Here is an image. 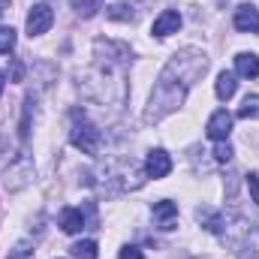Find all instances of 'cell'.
I'll use <instances>...</instances> for the list:
<instances>
[{"mask_svg":"<svg viewBox=\"0 0 259 259\" xmlns=\"http://www.w3.org/2000/svg\"><path fill=\"white\" fill-rule=\"evenodd\" d=\"M208 69V58L199 52V49H184L178 55L169 58V64L163 66L157 84H154V94H151V103H148V121H163L166 115H172L187 91L196 84V78Z\"/></svg>","mask_w":259,"mask_h":259,"instance_id":"cell-1","label":"cell"},{"mask_svg":"<svg viewBox=\"0 0 259 259\" xmlns=\"http://www.w3.org/2000/svg\"><path fill=\"white\" fill-rule=\"evenodd\" d=\"M69 142L81 151V154H97L100 151V142H103V133L94 127L84 112H72V130H69Z\"/></svg>","mask_w":259,"mask_h":259,"instance_id":"cell-2","label":"cell"},{"mask_svg":"<svg viewBox=\"0 0 259 259\" xmlns=\"http://www.w3.org/2000/svg\"><path fill=\"white\" fill-rule=\"evenodd\" d=\"M30 178H33V160H30L27 154H21L15 163H9V172H6V187H9V190L27 187Z\"/></svg>","mask_w":259,"mask_h":259,"instance_id":"cell-3","label":"cell"},{"mask_svg":"<svg viewBox=\"0 0 259 259\" xmlns=\"http://www.w3.org/2000/svg\"><path fill=\"white\" fill-rule=\"evenodd\" d=\"M52 24H55V9L49 3H36L30 9V15H27V33L30 36H42Z\"/></svg>","mask_w":259,"mask_h":259,"instance_id":"cell-4","label":"cell"},{"mask_svg":"<svg viewBox=\"0 0 259 259\" xmlns=\"http://www.w3.org/2000/svg\"><path fill=\"white\" fill-rule=\"evenodd\" d=\"M178 27H181V12H175V9H163V12L154 18L151 33H154L157 39H166V36L178 33Z\"/></svg>","mask_w":259,"mask_h":259,"instance_id":"cell-5","label":"cell"},{"mask_svg":"<svg viewBox=\"0 0 259 259\" xmlns=\"http://www.w3.org/2000/svg\"><path fill=\"white\" fill-rule=\"evenodd\" d=\"M169 172H172V157L163 148H154L145 160V175L148 178H166Z\"/></svg>","mask_w":259,"mask_h":259,"instance_id":"cell-6","label":"cell"},{"mask_svg":"<svg viewBox=\"0 0 259 259\" xmlns=\"http://www.w3.org/2000/svg\"><path fill=\"white\" fill-rule=\"evenodd\" d=\"M208 139H214V142H226V136L232 133V115L226 112V109H220V112H214L211 118H208Z\"/></svg>","mask_w":259,"mask_h":259,"instance_id":"cell-7","label":"cell"},{"mask_svg":"<svg viewBox=\"0 0 259 259\" xmlns=\"http://www.w3.org/2000/svg\"><path fill=\"white\" fill-rule=\"evenodd\" d=\"M235 27L241 33H259V9L250 3H241L235 9Z\"/></svg>","mask_w":259,"mask_h":259,"instance_id":"cell-8","label":"cell"},{"mask_svg":"<svg viewBox=\"0 0 259 259\" xmlns=\"http://www.w3.org/2000/svg\"><path fill=\"white\" fill-rule=\"evenodd\" d=\"M154 220H157L160 229H175V223H178V205L169 202V199L157 202L154 205Z\"/></svg>","mask_w":259,"mask_h":259,"instance_id":"cell-9","label":"cell"},{"mask_svg":"<svg viewBox=\"0 0 259 259\" xmlns=\"http://www.w3.org/2000/svg\"><path fill=\"white\" fill-rule=\"evenodd\" d=\"M235 72L244 78H259V58L253 52H241L235 55Z\"/></svg>","mask_w":259,"mask_h":259,"instance_id":"cell-10","label":"cell"},{"mask_svg":"<svg viewBox=\"0 0 259 259\" xmlns=\"http://www.w3.org/2000/svg\"><path fill=\"white\" fill-rule=\"evenodd\" d=\"M61 229H64L66 235H75V232L84 229V217H81L78 208H64L61 211Z\"/></svg>","mask_w":259,"mask_h":259,"instance_id":"cell-11","label":"cell"},{"mask_svg":"<svg viewBox=\"0 0 259 259\" xmlns=\"http://www.w3.org/2000/svg\"><path fill=\"white\" fill-rule=\"evenodd\" d=\"M217 97L220 100H232L235 97V91H238V81H235V72H220L217 75Z\"/></svg>","mask_w":259,"mask_h":259,"instance_id":"cell-12","label":"cell"},{"mask_svg":"<svg viewBox=\"0 0 259 259\" xmlns=\"http://www.w3.org/2000/svg\"><path fill=\"white\" fill-rule=\"evenodd\" d=\"M72 3V9L81 15V18H91V15H97L100 9H103V0H69Z\"/></svg>","mask_w":259,"mask_h":259,"instance_id":"cell-13","label":"cell"},{"mask_svg":"<svg viewBox=\"0 0 259 259\" xmlns=\"http://www.w3.org/2000/svg\"><path fill=\"white\" fill-rule=\"evenodd\" d=\"M69 250L72 259H97V241H75Z\"/></svg>","mask_w":259,"mask_h":259,"instance_id":"cell-14","label":"cell"},{"mask_svg":"<svg viewBox=\"0 0 259 259\" xmlns=\"http://www.w3.org/2000/svg\"><path fill=\"white\" fill-rule=\"evenodd\" d=\"M106 15L112 21H133V9H130L127 3H109L106 6Z\"/></svg>","mask_w":259,"mask_h":259,"instance_id":"cell-15","label":"cell"},{"mask_svg":"<svg viewBox=\"0 0 259 259\" xmlns=\"http://www.w3.org/2000/svg\"><path fill=\"white\" fill-rule=\"evenodd\" d=\"M238 118H259V94L244 97V103L238 106Z\"/></svg>","mask_w":259,"mask_h":259,"instance_id":"cell-16","label":"cell"},{"mask_svg":"<svg viewBox=\"0 0 259 259\" xmlns=\"http://www.w3.org/2000/svg\"><path fill=\"white\" fill-rule=\"evenodd\" d=\"M15 49V30L12 27H0V55H9Z\"/></svg>","mask_w":259,"mask_h":259,"instance_id":"cell-17","label":"cell"},{"mask_svg":"<svg viewBox=\"0 0 259 259\" xmlns=\"http://www.w3.org/2000/svg\"><path fill=\"white\" fill-rule=\"evenodd\" d=\"M33 253H36L33 244H30V241H21V244H15V247L9 250V256L6 259H33Z\"/></svg>","mask_w":259,"mask_h":259,"instance_id":"cell-18","label":"cell"},{"mask_svg":"<svg viewBox=\"0 0 259 259\" xmlns=\"http://www.w3.org/2000/svg\"><path fill=\"white\" fill-rule=\"evenodd\" d=\"M214 160H217V163H229V160H232V145H229V142H217Z\"/></svg>","mask_w":259,"mask_h":259,"instance_id":"cell-19","label":"cell"},{"mask_svg":"<svg viewBox=\"0 0 259 259\" xmlns=\"http://www.w3.org/2000/svg\"><path fill=\"white\" fill-rule=\"evenodd\" d=\"M247 190H250V196H253V202L259 205V175L253 172V175H247Z\"/></svg>","mask_w":259,"mask_h":259,"instance_id":"cell-20","label":"cell"},{"mask_svg":"<svg viewBox=\"0 0 259 259\" xmlns=\"http://www.w3.org/2000/svg\"><path fill=\"white\" fill-rule=\"evenodd\" d=\"M118 259H142V250H139V247H133V244H130V247H124V250H121V253H118Z\"/></svg>","mask_w":259,"mask_h":259,"instance_id":"cell-21","label":"cell"},{"mask_svg":"<svg viewBox=\"0 0 259 259\" xmlns=\"http://www.w3.org/2000/svg\"><path fill=\"white\" fill-rule=\"evenodd\" d=\"M21 75H24V66L18 58H12V81H21Z\"/></svg>","mask_w":259,"mask_h":259,"instance_id":"cell-22","label":"cell"},{"mask_svg":"<svg viewBox=\"0 0 259 259\" xmlns=\"http://www.w3.org/2000/svg\"><path fill=\"white\" fill-rule=\"evenodd\" d=\"M9 6V0H0V15H3V9Z\"/></svg>","mask_w":259,"mask_h":259,"instance_id":"cell-23","label":"cell"},{"mask_svg":"<svg viewBox=\"0 0 259 259\" xmlns=\"http://www.w3.org/2000/svg\"><path fill=\"white\" fill-rule=\"evenodd\" d=\"M3 81H6V78H3V72H0V94H3Z\"/></svg>","mask_w":259,"mask_h":259,"instance_id":"cell-24","label":"cell"}]
</instances>
